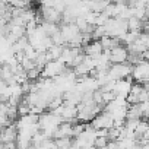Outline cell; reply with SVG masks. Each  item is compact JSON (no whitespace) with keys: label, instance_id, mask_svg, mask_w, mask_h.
Returning <instances> with one entry per match:
<instances>
[{"label":"cell","instance_id":"1","mask_svg":"<svg viewBox=\"0 0 149 149\" xmlns=\"http://www.w3.org/2000/svg\"><path fill=\"white\" fill-rule=\"evenodd\" d=\"M127 56H129V50L126 45H117L114 48H111V53H110V61L111 64L114 63H124L127 61Z\"/></svg>","mask_w":149,"mask_h":149}]
</instances>
